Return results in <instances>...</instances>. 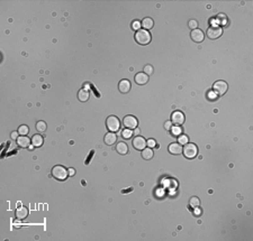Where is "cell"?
Returning a JSON list of instances; mask_svg holds the SVG:
<instances>
[{
    "instance_id": "cell-9",
    "label": "cell",
    "mask_w": 253,
    "mask_h": 241,
    "mask_svg": "<svg viewBox=\"0 0 253 241\" xmlns=\"http://www.w3.org/2000/svg\"><path fill=\"white\" fill-rule=\"evenodd\" d=\"M146 140L141 136H135V138L133 139V147L136 150H143L146 147Z\"/></svg>"
},
{
    "instance_id": "cell-8",
    "label": "cell",
    "mask_w": 253,
    "mask_h": 241,
    "mask_svg": "<svg viewBox=\"0 0 253 241\" xmlns=\"http://www.w3.org/2000/svg\"><path fill=\"white\" fill-rule=\"evenodd\" d=\"M171 122L176 126H180L185 122V115L181 111H173L171 115Z\"/></svg>"
},
{
    "instance_id": "cell-33",
    "label": "cell",
    "mask_w": 253,
    "mask_h": 241,
    "mask_svg": "<svg viewBox=\"0 0 253 241\" xmlns=\"http://www.w3.org/2000/svg\"><path fill=\"white\" fill-rule=\"evenodd\" d=\"M217 97V94L214 91H211V92H208V98L211 99V100H215V98Z\"/></svg>"
},
{
    "instance_id": "cell-21",
    "label": "cell",
    "mask_w": 253,
    "mask_h": 241,
    "mask_svg": "<svg viewBox=\"0 0 253 241\" xmlns=\"http://www.w3.org/2000/svg\"><path fill=\"white\" fill-rule=\"evenodd\" d=\"M142 157L146 160L151 159L152 157H153V149L152 148H144L143 150H142Z\"/></svg>"
},
{
    "instance_id": "cell-19",
    "label": "cell",
    "mask_w": 253,
    "mask_h": 241,
    "mask_svg": "<svg viewBox=\"0 0 253 241\" xmlns=\"http://www.w3.org/2000/svg\"><path fill=\"white\" fill-rule=\"evenodd\" d=\"M89 97H90V94L87 90L81 89L78 92V99H79V101H81V102H86V101H88Z\"/></svg>"
},
{
    "instance_id": "cell-7",
    "label": "cell",
    "mask_w": 253,
    "mask_h": 241,
    "mask_svg": "<svg viewBox=\"0 0 253 241\" xmlns=\"http://www.w3.org/2000/svg\"><path fill=\"white\" fill-rule=\"evenodd\" d=\"M137 119L134 117V116H132V115H128V116H126V117L124 118V120H123V123H124V126L126 127L127 129H135V128H137Z\"/></svg>"
},
{
    "instance_id": "cell-1",
    "label": "cell",
    "mask_w": 253,
    "mask_h": 241,
    "mask_svg": "<svg viewBox=\"0 0 253 241\" xmlns=\"http://www.w3.org/2000/svg\"><path fill=\"white\" fill-rule=\"evenodd\" d=\"M52 176L57 181H65L69 176V173H67V169L64 166L56 165L52 168Z\"/></svg>"
},
{
    "instance_id": "cell-14",
    "label": "cell",
    "mask_w": 253,
    "mask_h": 241,
    "mask_svg": "<svg viewBox=\"0 0 253 241\" xmlns=\"http://www.w3.org/2000/svg\"><path fill=\"white\" fill-rule=\"evenodd\" d=\"M118 90H119L122 93L129 92V90H131V82H129L128 80H122V81L118 83Z\"/></svg>"
},
{
    "instance_id": "cell-26",
    "label": "cell",
    "mask_w": 253,
    "mask_h": 241,
    "mask_svg": "<svg viewBox=\"0 0 253 241\" xmlns=\"http://www.w3.org/2000/svg\"><path fill=\"white\" fill-rule=\"evenodd\" d=\"M133 136V130H131V129H125V130H123L122 131V137L124 138V139H129V138H132Z\"/></svg>"
},
{
    "instance_id": "cell-23",
    "label": "cell",
    "mask_w": 253,
    "mask_h": 241,
    "mask_svg": "<svg viewBox=\"0 0 253 241\" xmlns=\"http://www.w3.org/2000/svg\"><path fill=\"white\" fill-rule=\"evenodd\" d=\"M18 134H19V136H26V135L29 132V128H28V126H26V125H22V126H19V128H18Z\"/></svg>"
},
{
    "instance_id": "cell-38",
    "label": "cell",
    "mask_w": 253,
    "mask_h": 241,
    "mask_svg": "<svg viewBox=\"0 0 253 241\" xmlns=\"http://www.w3.org/2000/svg\"><path fill=\"white\" fill-rule=\"evenodd\" d=\"M133 134H134L135 136H138V135H140V129H138V128H135V129H134V131H133Z\"/></svg>"
},
{
    "instance_id": "cell-34",
    "label": "cell",
    "mask_w": 253,
    "mask_h": 241,
    "mask_svg": "<svg viewBox=\"0 0 253 241\" xmlns=\"http://www.w3.org/2000/svg\"><path fill=\"white\" fill-rule=\"evenodd\" d=\"M164 128H166V130H170V129L172 128V122H171V121H166V122L164 123Z\"/></svg>"
},
{
    "instance_id": "cell-29",
    "label": "cell",
    "mask_w": 253,
    "mask_h": 241,
    "mask_svg": "<svg viewBox=\"0 0 253 241\" xmlns=\"http://www.w3.org/2000/svg\"><path fill=\"white\" fill-rule=\"evenodd\" d=\"M144 73H145L146 75H151L152 73H153V67H152L151 65H145V67H144Z\"/></svg>"
},
{
    "instance_id": "cell-39",
    "label": "cell",
    "mask_w": 253,
    "mask_h": 241,
    "mask_svg": "<svg viewBox=\"0 0 253 241\" xmlns=\"http://www.w3.org/2000/svg\"><path fill=\"white\" fill-rule=\"evenodd\" d=\"M34 147H35V146H33V145H32V146H29V147H28V148H29V149H31V150H32V149H34Z\"/></svg>"
},
{
    "instance_id": "cell-11",
    "label": "cell",
    "mask_w": 253,
    "mask_h": 241,
    "mask_svg": "<svg viewBox=\"0 0 253 241\" xmlns=\"http://www.w3.org/2000/svg\"><path fill=\"white\" fill-rule=\"evenodd\" d=\"M16 143L20 148H27V147L31 146L32 139H29V138L26 137V136H19V137L17 138Z\"/></svg>"
},
{
    "instance_id": "cell-30",
    "label": "cell",
    "mask_w": 253,
    "mask_h": 241,
    "mask_svg": "<svg viewBox=\"0 0 253 241\" xmlns=\"http://www.w3.org/2000/svg\"><path fill=\"white\" fill-rule=\"evenodd\" d=\"M140 27H141V21H138V20H135V21H133L132 24V28L134 29V31H140Z\"/></svg>"
},
{
    "instance_id": "cell-32",
    "label": "cell",
    "mask_w": 253,
    "mask_h": 241,
    "mask_svg": "<svg viewBox=\"0 0 253 241\" xmlns=\"http://www.w3.org/2000/svg\"><path fill=\"white\" fill-rule=\"evenodd\" d=\"M146 145L149 146L150 148H154L155 146H156V143H155L154 139H149L147 141H146Z\"/></svg>"
},
{
    "instance_id": "cell-20",
    "label": "cell",
    "mask_w": 253,
    "mask_h": 241,
    "mask_svg": "<svg viewBox=\"0 0 253 241\" xmlns=\"http://www.w3.org/2000/svg\"><path fill=\"white\" fill-rule=\"evenodd\" d=\"M43 141H44V139H43V137L41 135H34L33 138H32V145L35 146V147L42 146Z\"/></svg>"
},
{
    "instance_id": "cell-6",
    "label": "cell",
    "mask_w": 253,
    "mask_h": 241,
    "mask_svg": "<svg viewBox=\"0 0 253 241\" xmlns=\"http://www.w3.org/2000/svg\"><path fill=\"white\" fill-rule=\"evenodd\" d=\"M222 34H223L222 28L218 27V26H211V27L208 28L207 37L209 39H217L218 37L222 36Z\"/></svg>"
},
{
    "instance_id": "cell-5",
    "label": "cell",
    "mask_w": 253,
    "mask_h": 241,
    "mask_svg": "<svg viewBox=\"0 0 253 241\" xmlns=\"http://www.w3.org/2000/svg\"><path fill=\"white\" fill-rule=\"evenodd\" d=\"M213 89H214V92L216 93V94L223 95V94H225V93H226V91H227L228 85L225 81H217V82H215V83H214Z\"/></svg>"
},
{
    "instance_id": "cell-25",
    "label": "cell",
    "mask_w": 253,
    "mask_h": 241,
    "mask_svg": "<svg viewBox=\"0 0 253 241\" xmlns=\"http://www.w3.org/2000/svg\"><path fill=\"white\" fill-rule=\"evenodd\" d=\"M189 204L194 207L199 206V204H200L199 197H197V196H192V197H190V200H189Z\"/></svg>"
},
{
    "instance_id": "cell-37",
    "label": "cell",
    "mask_w": 253,
    "mask_h": 241,
    "mask_svg": "<svg viewBox=\"0 0 253 241\" xmlns=\"http://www.w3.org/2000/svg\"><path fill=\"white\" fill-rule=\"evenodd\" d=\"M67 173H69V176H73V175L76 174V171H74L73 168H69V169H67Z\"/></svg>"
},
{
    "instance_id": "cell-31",
    "label": "cell",
    "mask_w": 253,
    "mask_h": 241,
    "mask_svg": "<svg viewBox=\"0 0 253 241\" xmlns=\"http://www.w3.org/2000/svg\"><path fill=\"white\" fill-rule=\"evenodd\" d=\"M188 26H189V28H191V29H192V31H194V29H196L197 28V26H198V22L196 21V20H189V24H188Z\"/></svg>"
},
{
    "instance_id": "cell-22",
    "label": "cell",
    "mask_w": 253,
    "mask_h": 241,
    "mask_svg": "<svg viewBox=\"0 0 253 241\" xmlns=\"http://www.w3.org/2000/svg\"><path fill=\"white\" fill-rule=\"evenodd\" d=\"M35 127H36L37 131H39V132L46 131V128H47V126H46V122H45V121H38Z\"/></svg>"
},
{
    "instance_id": "cell-28",
    "label": "cell",
    "mask_w": 253,
    "mask_h": 241,
    "mask_svg": "<svg viewBox=\"0 0 253 241\" xmlns=\"http://www.w3.org/2000/svg\"><path fill=\"white\" fill-rule=\"evenodd\" d=\"M178 143H179L181 146L188 144V137H187L186 135H180L179 137H178Z\"/></svg>"
},
{
    "instance_id": "cell-10",
    "label": "cell",
    "mask_w": 253,
    "mask_h": 241,
    "mask_svg": "<svg viewBox=\"0 0 253 241\" xmlns=\"http://www.w3.org/2000/svg\"><path fill=\"white\" fill-rule=\"evenodd\" d=\"M190 37H191V39H192L194 42H196V43H201L202 40H204V38H205V34L202 33V31H200V29L196 28V29H194V31H191Z\"/></svg>"
},
{
    "instance_id": "cell-16",
    "label": "cell",
    "mask_w": 253,
    "mask_h": 241,
    "mask_svg": "<svg viewBox=\"0 0 253 241\" xmlns=\"http://www.w3.org/2000/svg\"><path fill=\"white\" fill-rule=\"evenodd\" d=\"M28 215V210L25 206H20L16 210V218L19 219V220H24L26 219Z\"/></svg>"
},
{
    "instance_id": "cell-36",
    "label": "cell",
    "mask_w": 253,
    "mask_h": 241,
    "mask_svg": "<svg viewBox=\"0 0 253 241\" xmlns=\"http://www.w3.org/2000/svg\"><path fill=\"white\" fill-rule=\"evenodd\" d=\"M18 131H14V132H11V135H10V137H11V139H14V140H17V138H18Z\"/></svg>"
},
{
    "instance_id": "cell-3",
    "label": "cell",
    "mask_w": 253,
    "mask_h": 241,
    "mask_svg": "<svg viewBox=\"0 0 253 241\" xmlns=\"http://www.w3.org/2000/svg\"><path fill=\"white\" fill-rule=\"evenodd\" d=\"M106 126L109 131L112 132L118 131L119 128H121V121H119V119L116 116H109L106 119Z\"/></svg>"
},
{
    "instance_id": "cell-17",
    "label": "cell",
    "mask_w": 253,
    "mask_h": 241,
    "mask_svg": "<svg viewBox=\"0 0 253 241\" xmlns=\"http://www.w3.org/2000/svg\"><path fill=\"white\" fill-rule=\"evenodd\" d=\"M116 150H117L118 154L121 155H126L127 153H128V146H127L126 143H124V141H121V143H118L117 146H116Z\"/></svg>"
},
{
    "instance_id": "cell-12",
    "label": "cell",
    "mask_w": 253,
    "mask_h": 241,
    "mask_svg": "<svg viewBox=\"0 0 253 241\" xmlns=\"http://www.w3.org/2000/svg\"><path fill=\"white\" fill-rule=\"evenodd\" d=\"M168 150L172 155H179L182 153V146L180 145L179 143H172L169 145Z\"/></svg>"
},
{
    "instance_id": "cell-4",
    "label": "cell",
    "mask_w": 253,
    "mask_h": 241,
    "mask_svg": "<svg viewBox=\"0 0 253 241\" xmlns=\"http://www.w3.org/2000/svg\"><path fill=\"white\" fill-rule=\"evenodd\" d=\"M182 153L186 158L192 159V158H195V157L197 156V154H198V148H197V146L195 145V144L188 143V144H186L185 147L182 148Z\"/></svg>"
},
{
    "instance_id": "cell-18",
    "label": "cell",
    "mask_w": 253,
    "mask_h": 241,
    "mask_svg": "<svg viewBox=\"0 0 253 241\" xmlns=\"http://www.w3.org/2000/svg\"><path fill=\"white\" fill-rule=\"evenodd\" d=\"M153 25H154V21H153V19L152 18H150V17H146V18H144L143 20H142V22H141V26L143 27V29H145V31H149V29H151L152 27H153Z\"/></svg>"
},
{
    "instance_id": "cell-13",
    "label": "cell",
    "mask_w": 253,
    "mask_h": 241,
    "mask_svg": "<svg viewBox=\"0 0 253 241\" xmlns=\"http://www.w3.org/2000/svg\"><path fill=\"white\" fill-rule=\"evenodd\" d=\"M134 80L135 82H136V84H138V85H144V84H146L149 82V75H146L144 72H141L135 75Z\"/></svg>"
},
{
    "instance_id": "cell-2",
    "label": "cell",
    "mask_w": 253,
    "mask_h": 241,
    "mask_svg": "<svg viewBox=\"0 0 253 241\" xmlns=\"http://www.w3.org/2000/svg\"><path fill=\"white\" fill-rule=\"evenodd\" d=\"M135 40L140 45H147L151 42V34L145 29H140L135 34Z\"/></svg>"
},
{
    "instance_id": "cell-35",
    "label": "cell",
    "mask_w": 253,
    "mask_h": 241,
    "mask_svg": "<svg viewBox=\"0 0 253 241\" xmlns=\"http://www.w3.org/2000/svg\"><path fill=\"white\" fill-rule=\"evenodd\" d=\"M194 213H195V215L198 216V215H200V214H201L202 211H201V209H200V207L198 209V206H196V207H195V212Z\"/></svg>"
},
{
    "instance_id": "cell-15",
    "label": "cell",
    "mask_w": 253,
    "mask_h": 241,
    "mask_svg": "<svg viewBox=\"0 0 253 241\" xmlns=\"http://www.w3.org/2000/svg\"><path fill=\"white\" fill-rule=\"evenodd\" d=\"M116 139H117L116 135L114 134V132L110 131V132H108V134H106V136H105V138H104V141L106 145L112 146L116 143Z\"/></svg>"
},
{
    "instance_id": "cell-27",
    "label": "cell",
    "mask_w": 253,
    "mask_h": 241,
    "mask_svg": "<svg viewBox=\"0 0 253 241\" xmlns=\"http://www.w3.org/2000/svg\"><path fill=\"white\" fill-rule=\"evenodd\" d=\"M217 20V24H221V25H226L227 24V17L225 16V15H218L216 18Z\"/></svg>"
},
{
    "instance_id": "cell-24",
    "label": "cell",
    "mask_w": 253,
    "mask_h": 241,
    "mask_svg": "<svg viewBox=\"0 0 253 241\" xmlns=\"http://www.w3.org/2000/svg\"><path fill=\"white\" fill-rule=\"evenodd\" d=\"M170 130H171V132H172V136H176V137H179L180 135H182V129L180 128L179 126L172 127Z\"/></svg>"
}]
</instances>
